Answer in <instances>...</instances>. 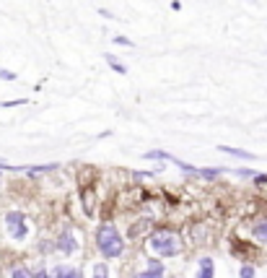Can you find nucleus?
<instances>
[{
  "mask_svg": "<svg viewBox=\"0 0 267 278\" xmlns=\"http://www.w3.org/2000/svg\"><path fill=\"white\" fill-rule=\"evenodd\" d=\"M31 273H34V278H52V276H50L47 271H44V268H37V271H31Z\"/></svg>",
  "mask_w": 267,
  "mask_h": 278,
  "instance_id": "obj_19",
  "label": "nucleus"
},
{
  "mask_svg": "<svg viewBox=\"0 0 267 278\" xmlns=\"http://www.w3.org/2000/svg\"><path fill=\"white\" fill-rule=\"evenodd\" d=\"M234 172H236L239 177H254V172H252V169H234Z\"/></svg>",
  "mask_w": 267,
  "mask_h": 278,
  "instance_id": "obj_20",
  "label": "nucleus"
},
{
  "mask_svg": "<svg viewBox=\"0 0 267 278\" xmlns=\"http://www.w3.org/2000/svg\"><path fill=\"white\" fill-rule=\"evenodd\" d=\"M254 185H267V175H254Z\"/></svg>",
  "mask_w": 267,
  "mask_h": 278,
  "instance_id": "obj_21",
  "label": "nucleus"
},
{
  "mask_svg": "<svg viewBox=\"0 0 267 278\" xmlns=\"http://www.w3.org/2000/svg\"><path fill=\"white\" fill-rule=\"evenodd\" d=\"M148 247H150V252H153L156 258L161 260V258H177V255H182L184 242H182V237L177 234V231H171V229H158V231H153V234H150Z\"/></svg>",
  "mask_w": 267,
  "mask_h": 278,
  "instance_id": "obj_2",
  "label": "nucleus"
},
{
  "mask_svg": "<svg viewBox=\"0 0 267 278\" xmlns=\"http://www.w3.org/2000/svg\"><path fill=\"white\" fill-rule=\"evenodd\" d=\"M18 76L13 71H5V68H0V81H16Z\"/></svg>",
  "mask_w": 267,
  "mask_h": 278,
  "instance_id": "obj_17",
  "label": "nucleus"
},
{
  "mask_svg": "<svg viewBox=\"0 0 267 278\" xmlns=\"http://www.w3.org/2000/svg\"><path fill=\"white\" fill-rule=\"evenodd\" d=\"M52 278H83V273H80V268H75V265H55Z\"/></svg>",
  "mask_w": 267,
  "mask_h": 278,
  "instance_id": "obj_6",
  "label": "nucleus"
},
{
  "mask_svg": "<svg viewBox=\"0 0 267 278\" xmlns=\"http://www.w3.org/2000/svg\"><path fill=\"white\" fill-rule=\"evenodd\" d=\"M218 151H223L228 156H236V159H244V161H254L257 156L249 154V151H241V148H234V146H218Z\"/></svg>",
  "mask_w": 267,
  "mask_h": 278,
  "instance_id": "obj_10",
  "label": "nucleus"
},
{
  "mask_svg": "<svg viewBox=\"0 0 267 278\" xmlns=\"http://www.w3.org/2000/svg\"><path fill=\"white\" fill-rule=\"evenodd\" d=\"M104 60H107V63H109V68H112V71H114V73H120V76H125V73H127V68H125V63H122V60H117V57H114L112 52H107V55H104Z\"/></svg>",
  "mask_w": 267,
  "mask_h": 278,
  "instance_id": "obj_11",
  "label": "nucleus"
},
{
  "mask_svg": "<svg viewBox=\"0 0 267 278\" xmlns=\"http://www.w3.org/2000/svg\"><path fill=\"white\" fill-rule=\"evenodd\" d=\"M197 278H215V263L213 258H200V263H197Z\"/></svg>",
  "mask_w": 267,
  "mask_h": 278,
  "instance_id": "obj_7",
  "label": "nucleus"
},
{
  "mask_svg": "<svg viewBox=\"0 0 267 278\" xmlns=\"http://www.w3.org/2000/svg\"><path fill=\"white\" fill-rule=\"evenodd\" d=\"M252 237L257 239V242H262V245H267V216H262V218H257V221H254Z\"/></svg>",
  "mask_w": 267,
  "mask_h": 278,
  "instance_id": "obj_8",
  "label": "nucleus"
},
{
  "mask_svg": "<svg viewBox=\"0 0 267 278\" xmlns=\"http://www.w3.org/2000/svg\"><path fill=\"white\" fill-rule=\"evenodd\" d=\"M143 159H150V161H153V159H156V161H169L171 154H166V151H145Z\"/></svg>",
  "mask_w": 267,
  "mask_h": 278,
  "instance_id": "obj_14",
  "label": "nucleus"
},
{
  "mask_svg": "<svg viewBox=\"0 0 267 278\" xmlns=\"http://www.w3.org/2000/svg\"><path fill=\"white\" fill-rule=\"evenodd\" d=\"M112 42H114V44H122V47H135V44H133V39H127V37H120V34H117V37H114Z\"/></svg>",
  "mask_w": 267,
  "mask_h": 278,
  "instance_id": "obj_16",
  "label": "nucleus"
},
{
  "mask_svg": "<svg viewBox=\"0 0 267 278\" xmlns=\"http://www.w3.org/2000/svg\"><path fill=\"white\" fill-rule=\"evenodd\" d=\"M164 273H166L164 263H161L158 258H148L145 271H143V273H137L135 278H164Z\"/></svg>",
  "mask_w": 267,
  "mask_h": 278,
  "instance_id": "obj_5",
  "label": "nucleus"
},
{
  "mask_svg": "<svg viewBox=\"0 0 267 278\" xmlns=\"http://www.w3.org/2000/svg\"><path fill=\"white\" fill-rule=\"evenodd\" d=\"M10 278H34V273L26 268V265H16V268L10 271Z\"/></svg>",
  "mask_w": 267,
  "mask_h": 278,
  "instance_id": "obj_13",
  "label": "nucleus"
},
{
  "mask_svg": "<svg viewBox=\"0 0 267 278\" xmlns=\"http://www.w3.org/2000/svg\"><path fill=\"white\" fill-rule=\"evenodd\" d=\"M26 104V99H13V101H0V107H21Z\"/></svg>",
  "mask_w": 267,
  "mask_h": 278,
  "instance_id": "obj_18",
  "label": "nucleus"
},
{
  "mask_svg": "<svg viewBox=\"0 0 267 278\" xmlns=\"http://www.w3.org/2000/svg\"><path fill=\"white\" fill-rule=\"evenodd\" d=\"M55 247L60 250V252H65V255H75L78 252V237H75V231H63V234H57Z\"/></svg>",
  "mask_w": 267,
  "mask_h": 278,
  "instance_id": "obj_4",
  "label": "nucleus"
},
{
  "mask_svg": "<svg viewBox=\"0 0 267 278\" xmlns=\"http://www.w3.org/2000/svg\"><path fill=\"white\" fill-rule=\"evenodd\" d=\"M91 278H109V268H107V263H94Z\"/></svg>",
  "mask_w": 267,
  "mask_h": 278,
  "instance_id": "obj_12",
  "label": "nucleus"
},
{
  "mask_svg": "<svg viewBox=\"0 0 267 278\" xmlns=\"http://www.w3.org/2000/svg\"><path fill=\"white\" fill-rule=\"evenodd\" d=\"M5 231L10 239L24 242L29 237V224H26V213L24 211H8L5 213Z\"/></svg>",
  "mask_w": 267,
  "mask_h": 278,
  "instance_id": "obj_3",
  "label": "nucleus"
},
{
  "mask_svg": "<svg viewBox=\"0 0 267 278\" xmlns=\"http://www.w3.org/2000/svg\"><path fill=\"white\" fill-rule=\"evenodd\" d=\"M239 278H254V265H241V271H239Z\"/></svg>",
  "mask_w": 267,
  "mask_h": 278,
  "instance_id": "obj_15",
  "label": "nucleus"
},
{
  "mask_svg": "<svg viewBox=\"0 0 267 278\" xmlns=\"http://www.w3.org/2000/svg\"><path fill=\"white\" fill-rule=\"evenodd\" d=\"M96 247L107 260H120L125 255V237L120 234V229L114 224L104 221L96 229Z\"/></svg>",
  "mask_w": 267,
  "mask_h": 278,
  "instance_id": "obj_1",
  "label": "nucleus"
},
{
  "mask_svg": "<svg viewBox=\"0 0 267 278\" xmlns=\"http://www.w3.org/2000/svg\"><path fill=\"white\" fill-rule=\"evenodd\" d=\"M226 172H228L226 167H207V169L197 167V177H202V180H218V177H223Z\"/></svg>",
  "mask_w": 267,
  "mask_h": 278,
  "instance_id": "obj_9",
  "label": "nucleus"
}]
</instances>
